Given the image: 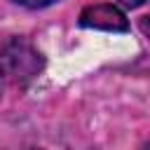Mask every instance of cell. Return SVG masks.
<instances>
[{
	"label": "cell",
	"mask_w": 150,
	"mask_h": 150,
	"mask_svg": "<svg viewBox=\"0 0 150 150\" xmlns=\"http://www.w3.org/2000/svg\"><path fill=\"white\" fill-rule=\"evenodd\" d=\"M42 66V54L26 38H9L0 45V82L26 87L40 75Z\"/></svg>",
	"instance_id": "1"
},
{
	"label": "cell",
	"mask_w": 150,
	"mask_h": 150,
	"mask_svg": "<svg viewBox=\"0 0 150 150\" xmlns=\"http://www.w3.org/2000/svg\"><path fill=\"white\" fill-rule=\"evenodd\" d=\"M16 5H23V7H30V9H38V7H47L56 0H14Z\"/></svg>",
	"instance_id": "3"
},
{
	"label": "cell",
	"mask_w": 150,
	"mask_h": 150,
	"mask_svg": "<svg viewBox=\"0 0 150 150\" xmlns=\"http://www.w3.org/2000/svg\"><path fill=\"white\" fill-rule=\"evenodd\" d=\"M80 26L84 28H96V30H110V33H124L129 30V19L124 12L115 5H89L80 14Z\"/></svg>",
	"instance_id": "2"
},
{
	"label": "cell",
	"mask_w": 150,
	"mask_h": 150,
	"mask_svg": "<svg viewBox=\"0 0 150 150\" xmlns=\"http://www.w3.org/2000/svg\"><path fill=\"white\" fill-rule=\"evenodd\" d=\"M122 7H129V9H134V7H141V5H145V0H117Z\"/></svg>",
	"instance_id": "4"
}]
</instances>
